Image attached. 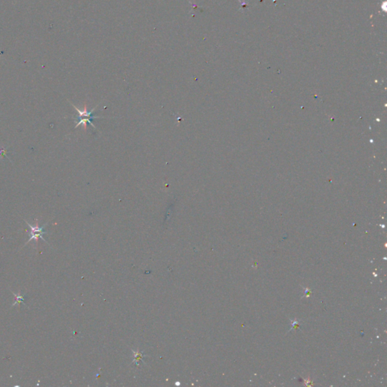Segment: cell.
I'll use <instances>...</instances> for the list:
<instances>
[{
    "instance_id": "1",
    "label": "cell",
    "mask_w": 387,
    "mask_h": 387,
    "mask_svg": "<svg viewBox=\"0 0 387 387\" xmlns=\"http://www.w3.org/2000/svg\"><path fill=\"white\" fill-rule=\"evenodd\" d=\"M72 104L73 107H74V109L77 111V113H78V114H79V117L78 118H79V120L77 122V125H76L75 128H77L79 126L82 125V126H83L84 129H85V130H86V128H87V123H89L92 127H94L95 129V125L92 123L91 120L95 119V118H102L101 117H95V116H92V114H93V112L95 111V110L97 108L98 105L96 106L95 107H94V108H92V111H88L86 104H85L84 108L82 110L79 109V108L76 107L74 104Z\"/></svg>"
},
{
    "instance_id": "2",
    "label": "cell",
    "mask_w": 387,
    "mask_h": 387,
    "mask_svg": "<svg viewBox=\"0 0 387 387\" xmlns=\"http://www.w3.org/2000/svg\"><path fill=\"white\" fill-rule=\"evenodd\" d=\"M27 222V224L28 225L29 228H30V238H29L28 241H27V243H29V242H30V241H32V240H35V241H37V240H38L39 238H40L41 239H42L45 242V240L42 238V235H43L44 234H46V231H44V228H45V226L46 225V224L44 225L42 227H39L38 225V223H36V225L35 226H33V225H30V223H28L27 222Z\"/></svg>"
},
{
    "instance_id": "3",
    "label": "cell",
    "mask_w": 387,
    "mask_h": 387,
    "mask_svg": "<svg viewBox=\"0 0 387 387\" xmlns=\"http://www.w3.org/2000/svg\"><path fill=\"white\" fill-rule=\"evenodd\" d=\"M14 294H15V293H14ZM15 296H16V302H15V303L13 305H15L16 303L19 304V303H20V302H22L24 301V298L22 297V296H20V294H18V295H15Z\"/></svg>"
}]
</instances>
